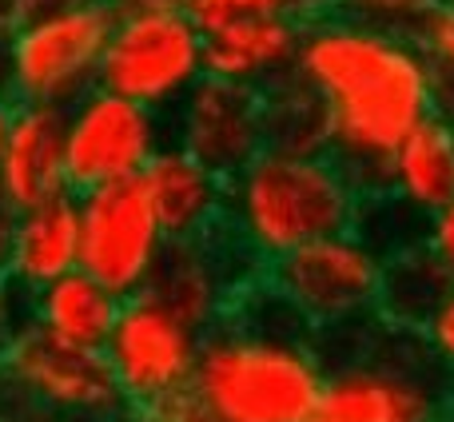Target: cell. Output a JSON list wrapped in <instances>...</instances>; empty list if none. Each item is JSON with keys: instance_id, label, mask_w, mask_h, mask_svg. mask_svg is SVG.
Here are the masks:
<instances>
[{"instance_id": "cell-1", "label": "cell", "mask_w": 454, "mask_h": 422, "mask_svg": "<svg viewBox=\"0 0 454 422\" xmlns=\"http://www.w3.org/2000/svg\"><path fill=\"white\" fill-rule=\"evenodd\" d=\"M295 72L327 100L331 156L355 176L363 196L387 191L395 148L439 112L419 40L331 12L303 28Z\"/></svg>"}, {"instance_id": "cell-2", "label": "cell", "mask_w": 454, "mask_h": 422, "mask_svg": "<svg viewBox=\"0 0 454 422\" xmlns=\"http://www.w3.org/2000/svg\"><path fill=\"white\" fill-rule=\"evenodd\" d=\"M323 379L315 327L259 275L204 331L192 387L223 422H311Z\"/></svg>"}, {"instance_id": "cell-3", "label": "cell", "mask_w": 454, "mask_h": 422, "mask_svg": "<svg viewBox=\"0 0 454 422\" xmlns=\"http://www.w3.org/2000/svg\"><path fill=\"white\" fill-rule=\"evenodd\" d=\"M363 188L335 156L263 148L227 180V227L263 259L287 255L319 235L359 223Z\"/></svg>"}, {"instance_id": "cell-4", "label": "cell", "mask_w": 454, "mask_h": 422, "mask_svg": "<svg viewBox=\"0 0 454 422\" xmlns=\"http://www.w3.org/2000/svg\"><path fill=\"white\" fill-rule=\"evenodd\" d=\"M355 343L343 359H323L327 379L311 422H442L454 402L450 375L427 351L423 331L383 315L343 323Z\"/></svg>"}, {"instance_id": "cell-5", "label": "cell", "mask_w": 454, "mask_h": 422, "mask_svg": "<svg viewBox=\"0 0 454 422\" xmlns=\"http://www.w3.org/2000/svg\"><path fill=\"white\" fill-rule=\"evenodd\" d=\"M128 407L104 351L60 343L36 323L8 331L0 422H124Z\"/></svg>"}, {"instance_id": "cell-6", "label": "cell", "mask_w": 454, "mask_h": 422, "mask_svg": "<svg viewBox=\"0 0 454 422\" xmlns=\"http://www.w3.org/2000/svg\"><path fill=\"white\" fill-rule=\"evenodd\" d=\"M116 8L108 0L64 8L8 36V96L16 104L72 108L100 84Z\"/></svg>"}, {"instance_id": "cell-7", "label": "cell", "mask_w": 454, "mask_h": 422, "mask_svg": "<svg viewBox=\"0 0 454 422\" xmlns=\"http://www.w3.org/2000/svg\"><path fill=\"white\" fill-rule=\"evenodd\" d=\"M263 275L319 335L379 311L387 255L351 227L271 259Z\"/></svg>"}, {"instance_id": "cell-8", "label": "cell", "mask_w": 454, "mask_h": 422, "mask_svg": "<svg viewBox=\"0 0 454 422\" xmlns=\"http://www.w3.org/2000/svg\"><path fill=\"white\" fill-rule=\"evenodd\" d=\"M204 76V28L188 12L116 16L100 64L104 88L156 112H172Z\"/></svg>"}, {"instance_id": "cell-9", "label": "cell", "mask_w": 454, "mask_h": 422, "mask_svg": "<svg viewBox=\"0 0 454 422\" xmlns=\"http://www.w3.org/2000/svg\"><path fill=\"white\" fill-rule=\"evenodd\" d=\"M64 156L72 191L140 180L168 136V112L96 84L72 108H64Z\"/></svg>"}, {"instance_id": "cell-10", "label": "cell", "mask_w": 454, "mask_h": 422, "mask_svg": "<svg viewBox=\"0 0 454 422\" xmlns=\"http://www.w3.org/2000/svg\"><path fill=\"white\" fill-rule=\"evenodd\" d=\"M80 196V271L120 299L140 295L168 251V235L144 196L140 180L104 184Z\"/></svg>"}, {"instance_id": "cell-11", "label": "cell", "mask_w": 454, "mask_h": 422, "mask_svg": "<svg viewBox=\"0 0 454 422\" xmlns=\"http://www.w3.org/2000/svg\"><path fill=\"white\" fill-rule=\"evenodd\" d=\"M200 343H204V331H196L156 291L144 287L140 295L124 299L104 355L116 371L120 391L136 407V402H152L168 391L188 387L196 375Z\"/></svg>"}, {"instance_id": "cell-12", "label": "cell", "mask_w": 454, "mask_h": 422, "mask_svg": "<svg viewBox=\"0 0 454 422\" xmlns=\"http://www.w3.org/2000/svg\"><path fill=\"white\" fill-rule=\"evenodd\" d=\"M263 275V259L227 227V219L196 239L168 243L148 291H156L196 331H212L243 287Z\"/></svg>"}, {"instance_id": "cell-13", "label": "cell", "mask_w": 454, "mask_h": 422, "mask_svg": "<svg viewBox=\"0 0 454 422\" xmlns=\"http://www.w3.org/2000/svg\"><path fill=\"white\" fill-rule=\"evenodd\" d=\"M168 136L212 172L231 180L267 148L263 92L223 76H204L168 112Z\"/></svg>"}, {"instance_id": "cell-14", "label": "cell", "mask_w": 454, "mask_h": 422, "mask_svg": "<svg viewBox=\"0 0 454 422\" xmlns=\"http://www.w3.org/2000/svg\"><path fill=\"white\" fill-rule=\"evenodd\" d=\"M64 120H68L64 108H52V104H16L4 164H0V199L12 211L72 191Z\"/></svg>"}, {"instance_id": "cell-15", "label": "cell", "mask_w": 454, "mask_h": 422, "mask_svg": "<svg viewBox=\"0 0 454 422\" xmlns=\"http://www.w3.org/2000/svg\"><path fill=\"white\" fill-rule=\"evenodd\" d=\"M140 188L168 239H196L227 219V180L168 140L140 172Z\"/></svg>"}, {"instance_id": "cell-16", "label": "cell", "mask_w": 454, "mask_h": 422, "mask_svg": "<svg viewBox=\"0 0 454 422\" xmlns=\"http://www.w3.org/2000/svg\"><path fill=\"white\" fill-rule=\"evenodd\" d=\"M303 24L287 16H247L223 28L204 32L207 76H223L235 84L267 88L271 80L295 72Z\"/></svg>"}, {"instance_id": "cell-17", "label": "cell", "mask_w": 454, "mask_h": 422, "mask_svg": "<svg viewBox=\"0 0 454 422\" xmlns=\"http://www.w3.org/2000/svg\"><path fill=\"white\" fill-rule=\"evenodd\" d=\"M80 267V196L64 191L44 204L16 211L4 279L40 291Z\"/></svg>"}, {"instance_id": "cell-18", "label": "cell", "mask_w": 454, "mask_h": 422, "mask_svg": "<svg viewBox=\"0 0 454 422\" xmlns=\"http://www.w3.org/2000/svg\"><path fill=\"white\" fill-rule=\"evenodd\" d=\"M120 307H124V299L80 267L32 291V323L60 343L88 347V351L108 347Z\"/></svg>"}, {"instance_id": "cell-19", "label": "cell", "mask_w": 454, "mask_h": 422, "mask_svg": "<svg viewBox=\"0 0 454 422\" xmlns=\"http://www.w3.org/2000/svg\"><path fill=\"white\" fill-rule=\"evenodd\" d=\"M387 191L431 215L454 196V120L434 112L395 148L387 164Z\"/></svg>"}, {"instance_id": "cell-20", "label": "cell", "mask_w": 454, "mask_h": 422, "mask_svg": "<svg viewBox=\"0 0 454 422\" xmlns=\"http://www.w3.org/2000/svg\"><path fill=\"white\" fill-rule=\"evenodd\" d=\"M263 92L267 148L295 156H327L331 152V112L327 100L299 72L271 80Z\"/></svg>"}, {"instance_id": "cell-21", "label": "cell", "mask_w": 454, "mask_h": 422, "mask_svg": "<svg viewBox=\"0 0 454 422\" xmlns=\"http://www.w3.org/2000/svg\"><path fill=\"white\" fill-rule=\"evenodd\" d=\"M454 287V279L442 271V263L431 255L427 243L387 259L383 295H379V315L399 327H423L427 315L434 311L442 295Z\"/></svg>"}, {"instance_id": "cell-22", "label": "cell", "mask_w": 454, "mask_h": 422, "mask_svg": "<svg viewBox=\"0 0 454 422\" xmlns=\"http://www.w3.org/2000/svg\"><path fill=\"white\" fill-rule=\"evenodd\" d=\"M331 12H339V0H188V16L204 32L223 28L231 20H247V16H287L307 28Z\"/></svg>"}, {"instance_id": "cell-23", "label": "cell", "mask_w": 454, "mask_h": 422, "mask_svg": "<svg viewBox=\"0 0 454 422\" xmlns=\"http://www.w3.org/2000/svg\"><path fill=\"white\" fill-rule=\"evenodd\" d=\"M419 48L434 76V108L454 120V8L439 4L431 20L419 28Z\"/></svg>"}, {"instance_id": "cell-24", "label": "cell", "mask_w": 454, "mask_h": 422, "mask_svg": "<svg viewBox=\"0 0 454 422\" xmlns=\"http://www.w3.org/2000/svg\"><path fill=\"white\" fill-rule=\"evenodd\" d=\"M439 8V0H339V12L363 20L371 28L399 32V36H419L431 12Z\"/></svg>"}, {"instance_id": "cell-25", "label": "cell", "mask_w": 454, "mask_h": 422, "mask_svg": "<svg viewBox=\"0 0 454 422\" xmlns=\"http://www.w3.org/2000/svg\"><path fill=\"white\" fill-rule=\"evenodd\" d=\"M124 422H223L215 415V407L196 391V387H180V391H168L152 402H136L128 407Z\"/></svg>"}, {"instance_id": "cell-26", "label": "cell", "mask_w": 454, "mask_h": 422, "mask_svg": "<svg viewBox=\"0 0 454 422\" xmlns=\"http://www.w3.org/2000/svg\"><path fill=\"white\" fill-rule=\"evenodd\" d=\"M419 331H423L427 351L434 355V363L447 371L454 383V287L434 303V311L427 315V323Z\"/></svg>"}, {"instance_id": "cell-27", "label": "cell", "mask_w": 454, "mask_h": 422, "mask_svg": "<svg viewBox=\"0 0 454 422\" xmlns=\"http://www.w3.org/2000/svg\"><path fill=\"white\" fill-rule=\"evenodd\" d=\"M88 4V0H0V36H12V32L28 28V24L44 20V16H56L64 8Z\"/></svg>"}, {"instance_id": "cell-28", "label": "cell", "mask_w": 454, "mask_h": 422, "mask_svg": "<svg viewBox=\"0 0 454 422\" xmlns=\"http://www.w3.org/2000/svg\"><path fill=\"white\" fill-rule=\"evenodd\" d=\"M427 247L442 263V271L454 279V196L439 211L427 215Z\"/></svg>"}, {"instance_id": "cell-29", "label": "cell", "mask_w": 454, "mask_h": 422, "mask_svg": "<svg viewBox=\"0 0 454 422\" xmlns=\"http://www.w3.org/2000/svg\"><path fill=\"white\" fill-rule=\"evenodd\" d=\"M116 16H144V12H188V0H108Z\"/></svg>"}, {"instance_id": "cell-30", "label": "cell", "mask_w": 454, "mask_h": 422, "mask_svg": "<svg viewBox=\"0 0 454 422\" xmlns=\"http://www.w3.org/2000/svg\"><path fill=\"white\" fill-rule=\"evenodd\" d=\"M12 223H16V211L0 199V275L8 267V247H12Z\"/></svg>"}, {"instance_id": "cell-31", "label": "cell", "mask_w": 454, "mask_h": 422, "mask_svg": "<svg viewBox=\"0 0 454 422\" xmlns=\"http://www.w3.org/2000/svg\"><path fill=\"white\" fill-rule=\"evenodd\" d=\"M12 112H16V100L12 96H0V164H4V144H8V128H12Z\"/></svg>"}, {"instance_id": "cell-32", "label": "cell", "mask_w": 454, "mask_h": 422, "mask_svg": "<svg viewBox=\"0 0 454 422\" xmlns=\"http://www.w3.org/2000/svg\"><path fill=\"white\" fill-rule=\"evenodd\" d=\"M4 343H8V311H4V275H0V359H4Z\"/></svg>"}, {"instance_id": "cell-33", "label": "cell", "mask_w": 454, "mask_h": 422, "mask_svg": "<svg viewBox=\"0 0 454 422\" xmlns=\"http://www.w3.org/2000/svg\"><path fill=\"white\" fill-rule=\"evenodd\" d=\"M0 96H8V40L0 36Z\"/></svg>"}, {"instance_id": "cell-34", "label": "cell", "mask_w": 454, "mask_h": 422, "mask_svg": "<svg viewBox=\"0 0 454 422\" xmlns=\"http://www.w3.org/2000/svg\"><path fill=\"white\" fill-rule=\"evenodd\" d=\"M439 4H447V8H454V0H439Z\"/></svg>"}]
</instances>
